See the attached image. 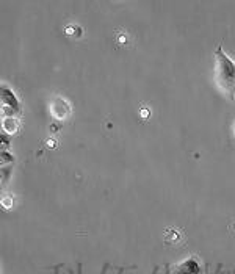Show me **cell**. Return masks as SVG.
Masks as SVG:
<instances>
[{"instance_id": "obj_1", "label": "cell", "mask_w": 235, "mask_h": 274, "mask_svg": "<svg viewBox=\"0 0 235 274\" xmlns=\"http://www.w3.org/2000/svg\"><path fill=\"white\" fill-rule=\"evenodd\" d=\"M215 83L223 96L229 101H235V61L221 45L215 51Z\"/></svg>"}, {"instance_id": "obj_2", "label": "cell", "mask_w": 235, "mask_h": 274, "mask_svg": "<svg viewBox=\"0 0 235 274\" xmlns=\"http://www.w3.org/2000/svg\"><path fill=\"white\" fill-rule=\"evenodd\" d=\"M51 113L55 119L65 121L66 118H69V115L72 113V108L65 98L55 96V98H52V101H51Z\"/></svg>"}, {"instance_id": "obj_3", "label": "cell", "mask_w": 235, "mask_h": 274, "mask_svg": "<svg viewBox=\"0 0 235 274\" xmlns=\"http://www.w3.org/2000/svg\"><path fill=\"white\" fill-rule=\"evenodd\" d=\"M0 98H2V107H7V108L13 110L16 115H19V113H21V102L18 99V96L14 94V91L10 86L2 85V88H0Z\"/></svg>"}, {"instance_id": "obj_4", "label": "cell", "mask_w": 235, "mask_h": 274, "mask_svg": "<svg viewBox=\"0 0 235 274\" xmlns=\"http://www.w3.org/2000/svg\"><path fill=\"white\" fill-rule=\"evenodd\" d=\"M2 128H4V133L7 135H16L19 132L21 128V124H19V119L13 116V118H4L2 119Z\"/></svg>"}, {"instance_id": "obj_5", "label": "cell", "mask_w": 235, "mask_h": 274, "mask_svg": "<svg viewBox=\"0 0 235 274\" xmlns=\"http://www.w3.org/2000/svg\"><path fill=\"white\" fill-rule=\"evenodd\" d=\"M65 31H66V35H68V36H75V38H80V36H82V28L78 27L77 24L68 25V27L65 28Z\"/></svg>"}, {"instance_id": "obj_6", "label": "cell", "mask_w": 235, "mask_h": 274, "mask_svg": "<svg viewBox=\"0 0 235 274\" xmlns=\"http://www.w3.org/2000/svg\"><path fill=\"white\" fill-rule=\"evenodd\" d=\"M0 162H2V166L11 165L14 162V157L8 151H0Z\"/></svg>"}, {"instance_id": "obj_7", "label": "cell", "mask_w": 235, "mask_h": 274, "mask_svg": "<svg viewBox=\"0 0 235 274\" xmlns=\"http://www.w3.org/2000/svg\"><path fill=\"white\" fill-rule=\"evenodd\" d=\"M0 204H2L4 210H10V208L13 207V196H11V195H4V196H2V201H0Z\"/></svg>"}, {"instance_id": "obj_8", "label": "cell", "mask_w": 235, "mask_h": 274, "mask_svg": "<svg viewBox=\"0 0 235 274\" xmlns=\"http://www.w3.org/2000/svg\"><path fill=\"white\" fill-rule=\"evenodd\" d=\"M0 149H2V151L10 149V140L7 136V133H2V136H0Z\"/></svg>"}, {"instance_id": "obj_9", "label": "cell", "mask_w": 235, "mask_h": 274, "mask_svg": "<svg viewBox=\"0 0 235 274\" xmlns=\"http://www.w3.org/2000/svg\"><path fill=\"white\" fill-rule=\"evenodd\" d=\"M8 175H11V166H2V185L7 184V179H8Z\"/></svg>"}, {"instance_id": "obj_10", "label": "cell", "mask_w": 235, "mask_h": 274, "mask_svg": "<svg viewBox=\"0 0 235 274\" xmlns=\"http://www.w3.org/2000/svg\"><path fill=\"white\" fill-rule=\"evenodd\" d=\"M151 116V110L149 108H143V110H141V118H149Z\"/></svg>"}, {"instance_id": "obj_11", "label": "cell", "mask_w": 235, "mask_h": 274, "mask_svg": "<svg viewBox=\"0 0 235 274\" xmlns=\"http://www.w3.org/2000/svg\"><path fill=\"white\" fill-rule=\"evenodd\" d=\"M232 132H233V136H235V122H233V125H232Z\"/></svg>"}]
</instances>
